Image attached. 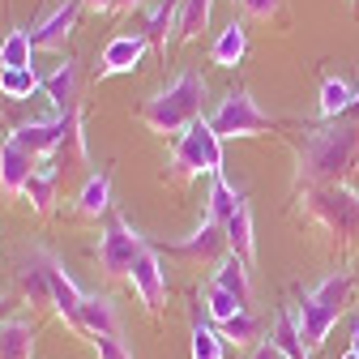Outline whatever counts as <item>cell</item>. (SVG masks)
Here are the masks:
<instances>
[{
    "label": "cell",
    "instance_id": "cell-25",
    "mask_svg": "<svg viewBox=\"0 0 359 359\" xmlns=\"http://www.w3.org/2000/svg\"><path fill=\"white\" fill-rule=\"evenodd\" d=\"M240 205H244V193L231 184V180L222 175V171L210 175V214H205V218H214V222H222V227H227V218H231Z\"/></svg>",
    "mask_w": 359,
    "mask_h": 359
},
{
    "label": "cell",
    "instance_id": "cell-16",
    "mask_svg": "<svg viewBox=\"0 0 359 359\" xmlns=\"http://www.w3.org/2000/svg\"><path fill=\"white\" fill-rule=\"evenodd\" d=\"M43 95L52 99L56 116H73L77 111V65L65 60L52 69V77H43Z\"/></svg>",
    "mask_w": 359,
    "mask_h": 359
},
{
    "label": "cell",
    "instance_id": "cell-15",
    "mask_svg": "<svg viewBox=\"0 0 359 359\" xmlns=\"http://www.w3.org/2000/svg\"><path fill=\"white\" fill-rule=\"evenodd\" d=\"M77 18H81V5L77 0H65V5L43 22L39 30H34V48H43V52H56V48H65V39L77 30Z\"/></svg>",
    "mask_w": 359,
    "mask_h": 359
},
{
    "label": "cell",
    "instance_id": "cell-18",
    "mask_svg": "<svg viewBox=\"0 0 359 359\" xmlns=\"http://www.w3.org/2000/svg\"><path fill=\"white\" fill-rule=\"evenodd\" d=\"M180 13H184V0H163V5L146 18V26H142V34L154 43L163 56H167V48H171V34L180 30Z\"/></svg>",
    "mask_w": 359,
    "mask_h": 359
},
{
    "label": "cell",
    "instance_id": "cell-34",
    "mask_svg": "<svg viewBox=\"0 0 359 359\" xmlns=\"http://www.w3.org/2000/svg\"><path fill=\"white\" fill-rule=\"evenodd\" d=\"M240 5H244V13L252 22H274L278 9H283V0H240Z\"/></svg>",
    "mask_w": 359,
    "mask_h": 359
},
{
    "label": "cell",
    "instance_id": "cell-37",
    "mask_svg": "<svg viewBox=\"0 0 359 359\" xmlns=\"http://www.w3.org/2000/svg\"><path fill=\"white\" fill-rule=\"evenodd\" d=\"M81 9H90V13H111V0H77Z\"/></svg>",
    "mask_w": 359,
    "mask_h": 359
},
{
    "label": "cell",
    "instance_id": "cell-27",
    "mask_svg": "<svg viewBox=\"0 0 359 359\" xmlns=\"http://www.w3.org/2000/svg\"><path fill=\"white\" fill-rule=\"evenodd\" d=\"M269 342H274L287 359H308V355H312V351L304 346V338H299L295 312H278V317H274V334H269Z\"/></svg>",
    "mask_w": 359,
    "mask_h": 359
},
{
    "label": "cell",
    "instance_id": "cell-3",
    "mask_svg": "<svg viewBox=\"0 0 359 359\" xmlns=\"http://www.w3.org/2000/svg\"><path fill=\"white\" fill-rule=\"evenodd\" d=\"M299 210L312 227H321L325 236H334L342 248H351L359 240V193L351 184H321V189H304L299 193Z\"/></svg>",
    "mask_w": 359,
    "mask_h": 359
},
{
    "label": "cell",
    "instance_id": "cell-20",
    "mask_svg": "<svg viewBox=\"0 0 359 359\" xmlns=\"http://www.w3.org/2000/svg\"><path fill=\"white\" fill-rule=\"evenodd\" d=\"M244 52H248V30H244V22H227V26H222V34L214 39V48H210V60L218 69H236L244 60Z\"/></svg>",
    "mask_w": 359,
    "mask_h": 359
},
{
    "label": "cell",
    "instance_id": "cell-4",
    "mask_svg": "<svg viewBox=\"0 0 359 359\" xmlns=\"http://www.w3.org/2000/svg\"><path fill=\"white\" fill-rule=\"evenodd\" d=\"M346 299H351V278L346 274H330L325 283H317L295 308V325H299V338L308 351L325 346L330 330L338 325V317L346 312Z\"/></svg>",
    "mask_w": 359,
    "mask_h": 359
},
{
    "label": "cell",
    "instance_id": "cell-29",
    "mask_svg": "<svg viewBox=\"0 0 359 359\" xmlns=\"http://www.w3.org/2000/svg\"><path fill=\"white\" fill-rule=\"evenodd\" d=\"M34 90H43V77L34 69H5V73H0V95L13 99V103L30 99Z\"/></svg>",
    "mask_w": 359,
    "mask_h": 359
},
{
    "label": "cell",
    "instance_id": "cell-41",
    "mask_svg": "<svg viewBox=\"0 0 359 359\" xmlns=\"http://www.w3.org/2000/svg\"><path fill=\"white\" fill-rule=\"evenodd\" d=\"M342 359H359V355H355V351H346V355H342Z\"/></svg>",
    "mask_w": 359,
    "mask_h": 359
},
{
    "label": "cell",
    "instance_id": "cell-39",
    "mask_svg": "<svg viewBox=\"0 0 359 359\" xmlns=\"http://www.w3.org/2000/svg\"><path fill=\"white\" fill-rule=\"evenodd\" d=\"M13 308H18V304H13V299H0V325H5V321H9V317H13Z\"/></svg>",
    "mask_w": 359,
    "mask_h": 359
},
{
    "label": "cell",
    "instance_id": "cell-36",
    "mask_svg": "<svg viewBox=\"0 0 359 359\" xmlns=\"http://www.w3.org/2000/svg\"><path fill=\"white\" fill-rule=\"evenodd\" d=\"M252 359H287V355H283V351H278L274 342H261V346L252 351Z\"/></svg>",
    "mask_w": 359,
    "mask_h": 359
},
{
    "label": "cell",
    "instance_id": "cell-11",
    "mask_svg": "<svg viewBox=\"0 0 359 359\" xmlns=\"http://www.w3.org/2000/svg\"><path fill=\"white\" fill-rule=\"evenodd\" d=\"M34 171H39V158L30 150H22L13 137L0 142V193H5L9 201L26 193V184H30Z\"/></svg>",
    "mask_w": 359,
    "mask_h": 359
},
{
    "label": "cell",
    "instance_id": "cell-8",
    "mask_svg": "<svg viewBox=\"0 0 359 359\" xmlns=\"http://www.w3.org/2000/svg\"><path fill=\"white\" fill-rule=\"evenodd\" d=\"M77 124H81V111L56 116V120H43V124H22V128L9 133V137H13L22 150H30L34 158H52L56 150H65V142L77 133Z\"/></svg>",
    "mask_w": 359,
    "mask_h": 359
},
{
    "label": "cell",
    "instance_id": "cell-19",
    "mask_svg": "<svg viewBox=\"0 0 359 359\" xmlns=\"http://www.w3.org/2000/svg\"><path fill=\"white\" fill-rule=\"evenodd\" d=\"M210 283L222 287V291H231V295L248 308V299H252V283H248V261H244V257L227 252V257L214 265V278H210Z\"/></svg>",
    "mask_w": 359,
    "mask_h": 359
},
{
    "label": "cell",
    "instance_id": "cell-28",
    "mask_svg": "<svg viewBox=\"0 0 359 359\" xmlns=\"http://www.w3.org/2000/svg\"><path fill=\"white\" fill-rule=\"evenodd\" d=\"M22 295H26V304H34V308H48L52 304V287H48V269H43V261H39V252L22 265Z\"/></svg>",
    "mask_w": 359,
    "mask_h": 359
},
{
    "label": "cell",
    "instance_id": "cell-35",
    "mask_svg": "<svg viewBox=\"0 0 359 359\" xmlns=\"http://www.w3.org/2000/svg\"><path fill=\"white\" fill-rule=\"evenodd\" d=\"M95 355L99 359H133V351L120 338H95Z\"/></svg>",
    "mask_w": 359,
    "mask_h": 359
},
{
    "label": "cell",
    "instance_id": "cell-38",
    "mask_svg": "<svg viewBox=\"0 0 359 359\" xmlns=\"http://www.w3.org/2000/svg\"><path fill=\"white\" fill-rule=\"evenodd\" d=\"M133 9H142V0H111V13H133Z\"/></svg>",
    "mask_w": 359,
    "mask_h": 359
},
{
    "label": "cell",
    "instance_id": "cell-6",
    "mask_svg": "<svg viewBox=\"0 0 359 359\" xmlns=\"http://www.w3.org/2000/svg\"><path fill=\"white\" fill-rule=\"evenodd\" d=\"M146 252V236L142 231H133L128 227V218L124 214H107V227H103V240H99V269H103V278H133V269H137Z\"/></svg>",
    "mask_w": 359,
    "mask_h": 359
},
{
    "label": "cell",
    "instance_id": "cell-12",
    "mask_svg": "<svg viewBox=\"0 0 359 359\" xmlns=\"http://www.w3.org/2000/svg\"><path fill=\"white\" fill-rule=\"evenodd\" d=\"M77 334L86 338H120V308L111 295H86L77 312Z\"/></svg>",
    "mask_w": 359,
    "mask_h": 359
},
{
    "label": "cell",
    "instance_id": "cell-33",
    "mask_svg": "<svg viewBox=\"0 0 359 359\" xmlns=\"http://www.w3.org/2000/svg\"><path fill=\"white\" fill-rule=\"evenodd\" d=\"M193 359H222V334L193 321Z\"/></svg>",
    "mask_w": 359,
    "mask_h": 359
},
{
    "label": "cell",
    "instance_id": "cell-2",
    "mask_svg": "<svg viewBox=\"0 0 359 359\" xmlns=\"http://www.w3.org/2000/svg\"><path fill=\"white\" fill-rule=\"evenodd\" d=\"M201 103H205V77L184 69L167 90H158V95H150L142 103V124L150 133H158V137H184V133L201 120Z\"/></svg>",
    "mask_w": 359,
    "mask_h": 359
},
{
    "label": "cell",
    "instance_id": "cell-26",
    "mask_svg": "<svg viewBox=\"0 0 359 359\" xmlns=\"http://www.w3.org/2000/svg\"><path fill=\"white\" fill-rule=\"evenodd\" d=\"M22 197H30V205H34L39 214L52 210V201H56V163H52V158H39V171L30 175V184H26Z\"/></svg>",
    "mask_w": 359,
    "mask_h": 359
},
{
    "label": "cell",
    "instance_id": "cell-30",
    "mask_svg": "<svg viewBox=\"0 0 359 359\" xmlns=\"http://www.w3.org/2000/svg\"><path fill=\"white\" fill-rule=\"evenodd\" d=\"M205 312H210V317L222 325V321L240 317V312H248V308H244L231 291H222V287H214V283H210V287H205Z\"/></svg>",
    "mask_w": 359,
    "mask_h": 359
},
{
    "label": "cell",
    "instance_id": "cell-32",
    "mask_svg": "<svg viewBox=\"0 0 359 359\" xmlns=\"http://www.w3.org/2000/svg\"><path fill=\"white\" fill-rule=\"evenodd\" d=\"M210 5H214V0H184V13H180V39H201V30L210 26Z\"/></svg>",
    "mask_w": 359,
    "mask_h": 359
},
{
    "label": "cell",
    "instance_id": "cell-22",
    "mask_svg": "<svg viewBox=\"0 0 359 359\" xmlns=\"http://www.w3.org/2000/svg\"><path fill=\"white\" fill-rule=\"evenodd\" d=\"M222 231H227V248L252 265V257H257V227H252V210H248V201L227 218V227H222Z\"/></svg>",
    "mask_w": 359,
    "mask_h": 359
},
{
    "label": "cell",
    "instance_id": "cell-10",
    "mask_svg": "<svg viewBox=\"0 0 359 359\" xmlns=\"http://www.w3.org/2000/svg\"><path fill=\"white\" fill-rule=\"evenodd\" d=\"M146 48H150V39H146L142 30L116 34L107 48H103V56H99V81H103V77H124V73H133V69L142 65Z\"/></svg>",
    "mask_w": 359,
    "mask_h": 359
},
{
    "label": "cell",
    "instance_id": "cell-31",
    "mask_svg": "<svg viewBox=\"0 0 359 359\" xmlns=\"http://www.w3.org/2000/svg\"><path fill=\"white\" fill-rule=\"evenodd\" d=\"M218 334H222V342H231V346H252V342L261 338V325L248 317V312H240V317L222 321V325H218Z\"/></svg>",
    "mask_w": 359,
    "mask_h": 359
},
{
    "label": "cell",
    "instance_id": "cell-5",
    "mask_svg": "<svg viewBox=\"0 0 359 359\" xmlns=\"http://www.w3.org/2000/svg\"><path fill=\"white\" fill-rule=\"evenodd\" d=\"M222 171V137L210 128V120L201 116L184 137L175 142L171 150V163H167V180L175 184H189V180H201V175H218Z\"/></svg>",
    "mask_w": 359,
    "mask_h": 359
},
{
    "label": "cell",
    "instance_id": "cell-7",
    "mask_svg": "<svg viewBox=\"0 0 359 359\" xmlns=\"http://www.w3.org/2000/svg\"><path fill=\"white\" fill-rule=\"evenodd\" d=\"M210 128L218 137H261V133H274V120L257 107V99L248 90H231L218 103V111L210 116Z\"/></svg>",
    "mask_w": 359,
    "mask_h": 359
},
{
    "label": "cell",
    "instance_id": "cell-24",
    "mask_svg": "<svg viewBox=\"0 0 359 359\" xmlns=\"http://www.w3.org/2000/svg\"><path fill=\"white\" fill-rule=\"evenodd\" d=\"M355 86L351 81H342V77H321V120L325 124H334L338 116H346L351 107H355Z\"/></svg>",
    "mask_w": 359,
    "mask_h": 359
},
{
    "label": "cell",
    "instance_id": "cell-13",
    "mask_svg": "<svg viewBox=\"0 0 359 359\" xmlns=\"http://www.w3.org/2000/svg\"><path fill=\"white\" fill-rule=\"evenodd\" d=\"M133 291H137V299L150 308V312H158L163 304H167V269H163V261H158V252L146 244V252H142V261H137V269H133Z\"/></svg>",
    "mask_w": 359,
    "mask_h": 359
},
{
    "label": "cell",
    "instance_id": "cell-40",
    "mask_svg": "<svg viewBox=\"0 0 359 359\" xmlns=\"http://www.w3.org/2000/svg\"><path fill=\"white\" fill-rule=\"evenodd\" d=\"M351 351L359 355V321H355V330H351Z\"/></svg>",
    "mask_w": 359,
    "mask_h": 359
},
{
    "label": "cell",
    "instance_id": "cell-14",
    "mask_svg": "<svg viewBox=\"0 0 359 359\" xmlns=\"http://www.w3.org/2000/svg\"><path fill=\"white\" fill-rule=\"evenodd\" d=\"M222 248H227V231H222V222L205 218L201 227H197L189 240H180L171 252H175V257H189V261H214V265H218L222 257H227Z\"/></svg>",
    "mask_w": 359,
    "mask_h": 359
},
{
    "label": "cell",
    "instance_id": "cell-1",
    "mask_svg": "<svg viewBox=\"0 0 359 359\" xmlns=\"http://www.w3.org/2000/svg\"><path fill=\"white\" fill-rule=\"evenodd\" d=\"M359 163V128L346 120L308 128L295 146V193L321 189V184H346Z\"/></svg>",
    "mask_w": 359,
    "mask_h": 359
},
{
    "label": "cell",
    "instance_id": "cell-42",
    "mask_svg": "<svg viewBox=\"0 0 359 359\" xmlns=\"http://www.w3.org/2000/svg\"><path fill=\"white\" fill-rule=\"evenodd\" d=\"M351 5H359V0H351Z\"/></svg>",
    "mask_w": 359,
    "mask_h": 359
},
{
    "label": "cell",
    "instance_id": "cell-23",
    "mask_svg": "<svg viewBox=\"0 0 359 359\" xmlns=\"http://www.w3.org/2000/svg\"><path fill=\"white\" fill-rule=\"evenodd\" d=\"M5 69H34V34L13 26L5 39H0V73Z\"/></svg>",
    "mask_w": 359,
    "mask_h": 359
},
{
    "label": "cell",
    "instance_id": "cell-21",
    "mask_svg": "<svg viewBox=\"0 0 359 359\" xmlns=\"http://www.w3.org/2000/svg\"><path fill=\"white\" fill-rule=\"evenodd\" d=\"M0 359H34V325L26 317H9L0 325Z\"/></svg>",
    "mask_w": 359,
    "mask_h": 359
},
{
    "label": "cell",
    "instance_id": "cell-17",
    "mask_svg": "<svg viewBox=\"0 0 359 359\" xmlns=\"http://www.w3.org/2000/svg\"><path fill=\"white\" fill-rule=\"evenodd\" d=\"M73 210L81 214V218H107L111 214V175L107 171H95L81 184V193H77V201H73Z\"/></svg>",
    "mask_w": 359,
    "mask_h": 359
},
{
    "label": "cell",
    "instance_id": "cell-9",
    "mask_svg": "<svg viewBox=\"0 0 359 359\" xmlns=\"http://www.w3.org/2000/svg\"><path fill=\"white\" fill-rule=\"evenodd\" d=\"M39 252V261H43V269H48V287H52V308L60 312V321L69 325V330H77V312H81V291H77V283L60 269V261L48 252V248H34Z\"/></svg>",
    "mask_w": 359,
    "mask_h": 359
}]
</instances>
